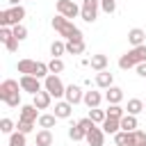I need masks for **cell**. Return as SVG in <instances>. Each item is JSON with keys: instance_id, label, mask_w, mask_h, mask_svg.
Segmentation results:
<instances>
[{"instance_id": "obj_1", "label": "cell", "mask_w": 146, "mask_h": 146, "mask_svg": "<svg viewBox=\"0 0 146 146\" xmlns=\"http://www.w3.org/2000/svg\"><path fill=\"white\" fill-rule=\"evenodd\" d=\"M50 25H52V30H55L59 36H64L66 41H84V39H82V30L75 27L73 21H68V18H64V16H59V14L50 21Z\"/></svg>"}, {"instance_id": "obj_2", "label": "cell", "mask_w": 146, "mask_h": 146, "mask_svg": "<svg viewBox=\"0 0 146 146\" xmlns=\"http://www.w3.org/2000/svg\"><path fill=\"white\" fill-rule=\"evenodd\" d=\"M21 82L18 80H5L0 84V100L9 107H18L21 105Z\"/></svg>"}, {"instance_id": "obj_3", "label": "cell", "mask_w": 146, "mask_h": 146, "mask_svg": "<svg viewBox=\"0 0 146 146\" xmlns=\"http://www.w3.org/2000/svg\"><path fill=\"white\" fill-rule=\"evenodd\" d=\"M141 62H146V43L144 46H137V48H130L125 55H121L119 57V68L128 71V68H135Z\"/></svg>"}, {"instance_id": "obj_4", "label": "cell", "mask_w": 146, "mask_h": 146, "mask_svg": "<svg viewBox=\"0 0 146 146\" xmlns=\"http://www.w3.org/2000/svg\"><path fill=\"white\" fill-rule=\"evenodd\" d=\"M43 89L55 98V100H59L62 96H64V91H66V84L62 82V78L59 75H55V73H50L46 80H43Z\"/></svg>"}, {"instance_id": "obj_5", "label": "cell", "mask_w": 146, "mask_h": 146, "mask_svg": "<svg viewBox=\"0 0 146 146\" xmlns=\"http://www.w3.org/2000/svg\"><path fill=\"white\" fill-rule=\"evenodd\" d=\"M98 9H100V0H82V5H80V18L84 23H94L98 18Z\"/></svg>"}, {"instance_id": "obj_6", "label": "cell", "mask_w": 146, "mask_h": 146, "mask_svg": "<svg viewBox=\"0 0 146 146\" xmlns=\"http://www.w3.org/2000/svg\"><path fill=\"white\" fill-rule=\"evenodd\" d=\"M55 7H57V14L64 16V18H68V21L75 18V16H80V7H78L73 0H57Z\"/></svg>"}, {"instance_id": "obj_7", "label": "cell", "mask_w": 146, "mask_h": 146, "mask_svg": "<svg viewBox=\"0 0 146 146\" xmlns=\"http://www.w3.org/2000/svg\"><path fill=\"white\" fill-rule=\"evenodd\" d=\"M18 82H21V91H27V94H32V96H36V94L43 89L41 80L34 78V75H21Z\"/></svg>"}, {"instance_id": "obj_8", "label": "cell", "mask_w": 146, "mask_h": 146, "mask_svg": "<svg viewBox=\"0 0 146 146\" xmlns=\"http://www.w3.org/2000/svg\"><path fill=\"white\" fill-rule=\"evenodd\" d=\"M0 41L5 43V48L9 50V52H16L18 50V39L14 36V30L11 27H0Z\"/></svg>"}, {"instance_id": "obj_9", "label": "cell", "mask_w": 146, "mask_h": 146, "mask_svg": "<svg viewBox=\"0 0 146 146\" xmlns=\"http://www.w3.org/2000/svg\"><path fill=\"white\" fill-rule=\"evenodd\" d=\"M64 100H68L71 105H78L84 100V91L80 84H66V91H64Z\"/></svg>"}, {"instance_id": "obj_10", "label": "cell", "mask_w": 146, "mask_h": 146, "mask_svg": "<svg viewBox=\"0 0 146 146\" xmlns=\"http://www.w3.org/2000/svg\"><path fill=\"white\" fill-rule=\"evenodd\" d=\"M84 141L89 144V146H105V132H103V128H91L89 132H87V137H84Z\"/></svg>"}, {"instance_id": "obj_11", "label": "cell", "mask_w": 146, "mask_h": 146, "mask_svg": "<svg viewBox=\"0 0 146 146\" xmlns=\"http://www.w3.org/2000/svg\"><path fill=\"white\" fill-rule=\"evenodd\" d=\"M32 105L36 107V110H48L50 105H52V96L46 91V89H41L36 96H34V100H32Z\"/></svg>"}, {"instance_id": "obj_12", "label": "cell", "mask_w": 146, "mask_h": 146, "mask_svg": "<svg viewBox=\"0 0 146 146\" xmlns=\"http://www.w3.org/2000/svg\"><path fill=\"white\" fill-rule=\"evenodd\" d=\"M39 110L34 107V105H21V114H18V119L21 121H32V123H36L39 121Z\"/></svg>"}, {"instance_id": "obj_13", "label": "cell", "mask_w": 146, "mask_h": 146, "mask_svg": "<svg viewBox=\"0 0 146 146\" xmlns=\"http://www.w3.org/2000/svg\"><path fill=\"white\" fill-rule=\"evenodd\" d=\"M128 41H130V46H132V48L144 46V43H146V32H144L141 27H132V30L128 32Z\"/></svg>"}, {"instance_id": "obj_14", "label": "cell", "mask_w": 146, "mask_h": 146, "mask_svg": "<svg viewBox=\"0 0 146 146\" xmlns=\"http://www.w3.org/2000/svg\"><path fill=\"white\" fill-rule=\"evenodd\" d=\"M107 64H110V59H107V55H103V52H96V55H91V59H89V66L94 68V71H107Z\"/></svg>"}, {"instance_id": "obj_15", "label": "cell", "mask_w": 146, "mask_h": 146, "mask_svg": "<svg viewBox=\"0 0 146 146\" xmlns=\"http://www.w3.org/2000/svg\"><path fill=\"white\" fill-rule=\"evenodd\" d=\"M105 100H107L110 105H121V100H123V89H121V87H110V89H105Z\"/></svg>"}, {"instance_id": "obj_16", "label": "cell", "mask_w": 146, "mask_h": 146, "mask_svg": "<svg viewBox=\"0 0 146 146\" xmlns=\"http://www.w3.org/2000/svg\"><path fill=\"white\" fill-rule=\"evenodd\" d=\"M96 87H98V89H110V87H114V75H112L110 71H100V73L96 75Z\"/></svg>"}, {"instance_id": "obj_17", "label": "cell", "mask_w": 146, "mask_h": 146, "mask_svg": "<svg viewBox=\"0 0 146 146\" xmlns=\"http://www.w3.org/2000/svg\"><path fill=\"white\" fill-rule=\"evenodd\" d=\"M71 112H73V105L68 100H57L55 103V116L57 119H68Z\"/></svg>"}, {"instance_id": "obj_18", "label": "cell", "mask_w": 146, "mask_h": 146, "mask_svg": "<svg viewBox=\"0 0 146 146\" xmlns=\"http://www.w3.org/2000/svg\"><path fill=\"white\" fill-rule=\"evenodd\" d=\"M89 110H94V107H98L100 103H103V94L100 91H84V100H82Z\"/></svg>"}, {"instance_id": "obj_19", "label": "cell", "mask_w": 146, "mask_h": 146, "mask_svg": "<svg viewBox=\"0 0 146 146\" xmlns=\"http://www.w3.org/2000/svg\"><path fill=\"white\" fill-rule=\"evenodd\" d=\"M144 110H146V105H144L141 98H130L128 105H125V114H132V116H137V114L144 112Z\"/></svg>"}, {"instance_id": "obj_20", "label": "cell", "mask_w": 146, "mask_h": 146, "mask_svg": "<svg viewBox=\"0 0 146 146\" xmlns=\"http://www.w3.org/2000/svg\"><path fill=\"white\" fill-rule=\"evenodd\" d=\"M121 130H123V132H135V130H139V121H137V116L125 114V116L121 119Z\"/></svg>"}, {"instance_id": "obj_21", "label": "cell", "mask_w": 146, "mask_h": 146, "mask_svg": "<svg viewBox=\"0 0 146 146\" xmlns=\"http://www.w3.org/2000/svg\"><path fill=\"white\" fill-rule=\"evenodd\" d=\"M100 128H103V132H107V135H116V132L121 130V119H110V116H107Z\"/></svg>"}, {"instance_id": "obj_22", "label": "cell", "mask_w": 146, "mask_h": 146, "mask_svg": "<svg viewBox=\"0 0 146 146\" xmlns=\"http://www.w3.org/2000/svg\"><path fill=\"white\" fill-rule=\"evenodd\" d=\"M34 59H18V64H16V68H18V73L21 75H32L34 73Z\"/></svg>"}, {"instance_id": "obj_23", "label": "cell", "mask_w": 146, "mask_h": 146, "mask_svg": "<svg viewBox=\"0 0 146 146\" xmlns=\"http://www.w3.org/2000/svg\"><path fill=\"white\" fill-rule=\"evenodd\" d=\"M34 144H36V146H52V132H50V130H39Z\"/></svg>"}, {"instance_id": "obj_24", "label": "cell", "mask_w": 146, "mask_h": 146, "mask_svg": "<svg viewBox=\"0 0 146 146\" xmlns=\"http://www.w3.org/2000/svg\"><path fill=\"white\" fill-rule=\"evenodd\" d=\"M55 121H57V116H55V114H41L36 123H39V128H41V130H50V128H55Z\"/></svg>"}, {"instance_id": "obj_25", "label": "cell", "mask_w": 146, "mask_h": 146, "mask_svg": "<svg viewBox=\"0 0 146 146\" xmlns=\"http://www.w3.org/2000/svg\"><path fill=\"white\" fill-rule=\"evenodd\" d=\"M84 41H66V52L68 55H82L84 52Z\"/></svg>"}, {"instance_id": "obj_26", "label": "cell", "mask_w": 146, "mask_h": 146, "mask_svg": "<svg viewBox=\"0 0 146 146\" xmlns=\"http://www.w3.org/2000/svg\"><path fill=\"white\" fill-rule=\"evenodd\" d=\"M105 114H107L110 119H123V116H125V107H121V105H110V107L105 110Z\"/></svg>"}, {"instance_id": "obj_27", "label": "cell", "mask_w": 146, "mask_h": 146, "mask_svg": "<svg viewBox=\"0 0 146 146\" xmlns=\"http://www.w3.org/2000/svg\"><path fill=\"white\" fill-rule=\"evenodd\" d=\"M68 137H71L73 141H82V139L87 137V132H84V130H82V128H80L78 123H73V125L68 128Z\"/></svg>"}, {"instance_id": "obj_28", "label": "cell", "mask_w": 146, "mask_h": 146, "mask_svg": "<svg viewBox=\"0 0 146 146\" xmlns=\"http://www.w3.org/2000/svg\"><path fill=\"white\" fill-rule=\"evenodd\" d=\"M14 128H16V123H14L11 119H7V116L0 119V132H2V135H14V132H16Z\"/></svg>"}, {"instance_id": "obj_29", "label": "cell", "mask_w": 146, "mask_h": 146, "mask_svg": "<svg viewBox=\"0 0 146 146\" xmlns=\"http://www.w3.org/2000/svg\"><path fill=\"white\" fill-rule=\"evenodd\" d=\"M27 135H23V132H14V135H9V146H27V139H25Z\"/></svg>"}, {"instance_id": "obj_30", "label": "cell", "mask_w": 146, "mask_h": 146, "mask_svg": "<svg viewBox=\"0 0 146 146\" xmlns=\"http://www.w3.org/2000/svg\"><path fill=\"white\" fill-rule=\"evenodd\" d=\"M64 52H66V43L64 41H52L50 43V55L52 57H62Z\"/></svg>"}, {"instance_id": "obj_31", "label": "cell", "mask_w": 146, "mask_h": 146, "mask_svg": "<svg viewBox=\"0 0 146 146\" xmlns=\"http://www.w3.org/2000/svg\"><path fill=\"white\" fill-rule=\"evenodd\" d=\"M48 68H50V73L59 75V73L64 71V62H62V57H52V59L48 62Z\"/></svg>"}, {"instance_id": "obj_32", "label": "cell", "mask_w": 146, "mask_h": 146, "mask_svg": "<svg viewBox=\"0 0 146 146\" xmlns=\"http://www.w3.org/2000/svg\"><path fill=\"white\" fill-rule=\"evenodd\" d=\"M89 119L98 125V123H103L105 119H107V114H105V110H98V107H94V110H89Z\"/></svg>"}, {"instance_id": "obj_33", "label": "cell", "mask_w": 146, "mask_h": 146, "mask_svg": "<svg viewBox=\"0 0 146 146\" xmlns=\"http://www.w3.org/2000/svg\"><path fill=\"white\" fill-rule=\"evenodd\" d=\"M16 130H18V132H23V135H30V132L34 130V123H32V121H21V119H18Z\"/></svg>"}, {"instance_id": "obj_34", "label": "cell", "mask_w": 146, "mask_h": 146, "mask_svg": "<svg viewBox=\"0 0 146 146\" xmlns=\"http://www.w3.org/2000/svg\"><path fill=\"white\" fill-rule=\"evenodd\" d=\"M11 30H14V36H16L18 41H25V39H27V27H25L23 23L16 25V27H11Z\"/></svg>"}, {"instance_id": "obj_35", "label": "cell", "mask_w": 146, "mask_h": 146, "mask_svg": "<svg viewBox=\"0 0 146 146\" xmlns=\"http://www.w3.org/2000/svg\"><path fill=\"white\" fill-rule=\"evenodd\" d=\"M100 9L105 14H114L116 11V0H100Z\"/></svg>"}, {"instance_id": "obj_36", "label": "cell", "mask_w": 146, "mask_h": 146, "mask_svg": "<svg viewBox=\"0 0 146 146\" xmlns=\"http://www.w3.org/2000/svg\"><path fill=\"white\" fill-rule=\"evenodd\" d=\"M78 125H80V128H82L84 132H89L91 128H96V123H94V121H91L89 116H84V119H80V121H78Z\"/></svg>"}, {"instance_id": "obj_37", "label": "cell", "mask_w": 146, "mask_h": 146, "mask_svg": "<svg viewBox=\"0 0 146 146\" xmlns=\"http://www.w3.org/2000/svg\"><path fill=\"white\" fill-rule=\"evenodd\" d=\"M125 141H128V132L119 130V132L114 135V146H125Z\"/></svg>"}, {"instance_id": "obj_38", "label": "cell", "mask_w": 146, "mask_h": 146, "mask_svg": "<svg viewBox=\"0 0 146 146\" xmlns=\"http://www.w3.org/2000/svg\"><path fill=\"white\" fill-rule=\"evenodd\" d=\"M135 71H137V75H139V78H146V62L137 64V66H135Z\"/></svg>"}, {"instance_id": "obj_39", "label": "cell", "mask_w": 146, "mask_h": 146, "mask_svg": "<svg viewBox=\"0 0 146 146\" xmlns=\"http://www.w3.org/2000/svg\"><path fill=\"white\" fill-rule=\"evenodd\" d=\"M137 144H146V132L144 130H137Z\"/></svg>"}, {"instance_id": "obj_40", "label": "cell", "mask_w": 146, "mask_h": 146, "mask_svg": "<svg viewBox=\"0 0 146 146\" xmlns=\"http://www.w3.org/2000/svg\"><path fill=\"white\" fill-rule=\"evenodd\" d=\"M7 2H9L11 7H18V5H21V0H7Z\"/></svg>"}, {"instance_id": "obj_41", "label": "cell", "mask_w": 146, "mask_h": 146, "mask_svg": "<svg viewBox=\"0 0 146 146\" xmlns=\"http://www.w3.org/2000/svg\"><path fill=\"white\" fill-rule=\"evenodd\" d=\"M137 146H146V144H137Z\"/></svg>"}, {"instance_id": "obj_42", "label": "cell", "mask_w": 146, "mask_h": 146, "mask_svg": "<svg viewBox=\"0 0 146 146\" xmlns=\"http://www.w3.org/2000/svg\"><path fill=\"white\" fill-rule=\"evenodd\" d=\"M144 105H146V100H144Z\"/></svg>"}, {"instance_id": "obj_43", "label": "cell", "mask_w": 146, "mask_h": 146, "mask_svg": "<svg viewBox=\"0 0 146 146\" xmlns=\"http://www.w3.org/2000/svg\"><path fill=\"white\" fill-rule=\"evenodd\" d=\"M32 146H36V144H32Z\"/></svg>"}]
</instances>
